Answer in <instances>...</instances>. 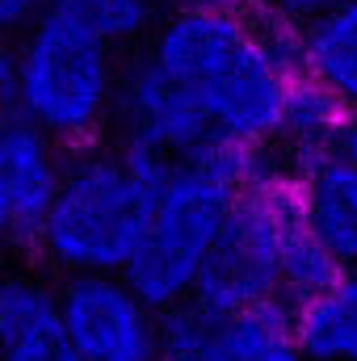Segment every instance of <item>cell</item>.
Returning <instances> with one entry per match:
<instances>
[{
	"label": "cell",
	"instance_id": "3957f363",
	"mask_svg": "<svg viewBox=\"0 0 357 361\" xmlns=\"http://www.w3.org/2000/svg\"><path fill=\"white\" fill-rule=\"evenodd\" d=\"M273 152L219 139L202 160L177 169L160 185L152 202V219L143 244L122 273L139 298L156 311H173L198 294L202 269L219 244V231L236 206V197L273 169Z\"/></svg>",
	"mask_w": 357,
	"mask_h": 361
},
{
	"label": "cell",
	"instance_id": "5b68a950",
	"mask_svg": "<svg viewBox=\"0 0 357 361\" xmlns=\"http://www.w3.org/2000/svg\"><path fill=\"white\" fill-rule=\"evenodd\" d=\"M298 223H307L303 177L273 164L236 197L193 302L219 315H240L282 298V252Z\"/></svg>",
	"mask_w": 357,
	"mask_h": 361
},
{
	"label": "cell",
	"instance_id": "44dd1931",
	"mask_svg": "<svg viewBox=\"0 0 357 361\" xmlns=\"http://www.w3.org/2000/svg\"><path fill=\"white\" fill-rule=\"evenodd\" d=\"M156 4H169V8H181V4H185V0H156Z\"/></svg>",
	"mask_w": 357,
	"mask_h": 361
},
{
	"label": "cell",
	"instance_id": "ffe728a7",
	"mask_svg": "<svg viewBox=\"0 0 357 361\" xmlns=\"http://www.w3.org/2000/svg\"><path fill=\"white\" fill-rule=\"evenodd\" d=\"M265 361H311V357L298 349V341H286V345H277V349H273Z\"/></svg>",
	"mask_w": 357,
	"mask_h": 361
},
{
	"label": "cell",
	"instance_id": "30bf717a",
	"mask_svg": "<svg viewBox=\"0 0 357 361\" xmlns=\"http://www.w3.org/2000/svg\"><path fill=\"white\" fill-rule=\"evenodd\" d=\"M307 193V219L315 235L337 252V261L357 273V169L341 156L298 169Z\"/></svg>",
	"mask_w": 357,
	"mask_h": 361
},
{
	"label": "cell",
	"instance_id": "277c9868",
	"mask_svg": "<svg viewBox=\"0 0 357 361\" xmlns=\"http://www.w3.org/2000/svg\"><path fill=\"white\" fill-rule=\"evenodd\" d=\"M156 185L135 173L118 147H92L68 160V180L42 231V261L68 277H122L131 269Z\"/></svg>",
	"mask_w": 357,
	"mask_h": 361
},
{
	"label": "cell",
	"instance_id": "7c38bea8",
	"mask_svg": "<svg viewBox=\"0 0 357 361\" xmlns=\"http://www.w3.org/2000/svg\"><path fill=\"white\" fill-rule=\"evenodd\" d=\"M303 47L307 72L357 109V0H345L341 8L303 25Z\"/></svg>",
	"mask_w": 357,
	"mask_h": 361
},
{
	"label": "cell",
	"instance_id": "52a82bcc",
	"mask_svg": "<svg viewBox=\"0 0 357 361\" xmlns=\"http://www.w3.org/2000/svg\"><path fill=\"white\" fill-rule=\"evenodd\" d=\"M68 152L21 118L0 126V227L17 252H38L59 189L68 180Z\"/></svg>",
	"mask_w": 357,
	"mask_h": 361
},
{
	"label": "cell",
	"instance_id": "e0dca14e",
	"mask_svg": "<svg viewBox=\"0 0 357 361\" xmlns=\"http://www.w3.org/2000/svg\"><path fill=\"white\" fill-rule=\"evenodd\" d=\"M59 0H0V21L8 34H25L34 21H42L47 13H55Z\"/></svg>",
	"mask_w": 357,
	"mask_h": 361
},
{
	"label": "cell",
	"instance_id": "2e32d148",
	"mask_svg": "<svg viewBox=\"0 0 357 361\" xmlns=\"http://www.w3.org/2000/svg\"><path fill=\"white\" fill-rule=\"evenodd\" d=\"M345 0H261L257 8L261 13H273V17H286V21H294V25H311V21H320L324 13H332V8H341Z\"/></svg>",
	"mask_w": 357,
	"mask_h": 361
},
{
	"label": "cell",
	"instance_id": "4fadbf2b",
	"mask_svg": "<svg viewBox=\"0 0 357 361\" xmlns=\"http://www.w3.org/2000/svg\"><path fill=\"white\" fill-rule=\"evenodd\" d=\"M294 341L311 361H357V273L294 315Z\"/></svg>",
	"mask_w": 357,
	"mask_h": 361
},
{
	"label": "cell",
	"instance_id": "ba28073f",
	"mask_svg": "<svg viewBox=\"0 0 357 361\" xmlns=\"http://www.w3.org/2000/svg\"><path fill=\"white\" fill-rule=\"evenodd\" d=\"M0 361H80L63 324L59 286L34 273L0 286Z\"/></svg>",
	"mask_w": 357,
	"mask_h": 361
},
{
	"label": "cell",
	"instance_id": "9a60e30c",
	"mask_svg": "<svg viewBox=\"0 0 357 361\" xmlns=\"http://www.w3.org/2000/svg\"><path fill=\"white\" fill-rule=\"evenodd\" d=\"M59 13H68L72 21H80L97 38H105L109 47H126L139 42L143 34L152 38L156 21V0H59Z\"/></svg>",
	"mask_w": 357,
	"mask_h": 361
},
{
	"label": "cell",
	"instance_id": "9c48e42d",
	"mask_svg": "<svg viewBox=\"0 0 357 361\" xmlns=\"http://www.w3.org/2000/svg\"><path fill=\"white\" fill-rule=\"evenodd\" d=\"M353 109L328 89L324 80H315L311 72H298L286 89V109H282V135H277V152L290 160V169H307L315 160H328L341 152L345 126H349Z\"/></svg>",
	"mask_w": 357,
	"mask_h": 361
},
{
	"label": "cell",
	"instance_id": "6da1fadb",
	"mask_svg": "<svg viewBox=\"0 0 357 361\" xmlns=\"http://www.w3.org/2000/svg\"><path fill=\"white\" fill-rule=\"evenodd\" d=\"M143 55L169 72L210 118L219 139L273 152L294 72L273 55L261 13L169 8Z\"/></svg>",
	"mask_w": 357,
	"mask_h": 361
},
{
	"label": "cell",
	"instance_id": "d6986e66",
	"mask_svg": "<svg viewBox=\"0 0 357 361\" xmlns=\"http://www.w3.org/2000/svg\"><path fill=\"white\" fill-rule=\"evenodd\" d=\"M337 156L357 169V109H353V118H349V126H345V139H341V152Z\"/></svg>",
	"mask_w": 357,
	"mask_h": 361
},
{
	"label": "cell",
	"instance_id": "5bb4252c",
	"mask_svg": "<svg viewBox=\"0 0 357 361\" xmlns=\"http://www.w3.org/2000/svg\"><path fill=\"white\" fill-rule=\"evenodd\" d=\"M345 265L337 261V252L315 235L311 219L298 223L286 240V252H282V302H290L294 311L311 307L315 298L332 294L341 281H345Z\"/></svg>",
	"mask_w": 357,
	"mask_h": 361
},
{
	"label": "cell",
	"instance_id": "7a4b0ae2",
	"mask_svg": "<svg viewBox=\"0 0 357 361\" xmlns=\"http://www.w3.org/2000/svg\"><path fill=\"white\" fill-rule=\"evenodd\" d=\"M122 68L114 47L68 13H47L13 38L0 68L4 118H21L68 156L101 147L114 130Z\"/></svg>",
	"mask_w": 357,
	"mask_h": 361
},
{
	"label": "cell",
	"instance_id": "8fae6325",
	"mask_svg": "<svg viewBox=\"0 0 357 361\" xmlns=\"http://www.w3.org/2000/svg\"><path fill=\"white\" fill-rule=\"evenodd\" d=\"M294 315L298 311L282 298L240 311V315L206 311L198 361H265L277 345L294 341Z\"/></svg>",
	"mask_w": 357,
	"mask_h": 361
},
{
	"label": "cell",
	"instance_id": "8992f818",
	"mask_svg": "<svg viewBox=\"0 0 357 361\" xmlns=\"http://www.w3.org/2000/svg\"><path fill=\"white\" fill-rule=\"evenodd\" d=\"M59 302L80 361H164L160 311L126 277H68Z\"/></svg>",
	"mask_w": 357,
	"mask_h": 361
},
{
	"label": "cell",
	"instance_id": "ac0fdd59",
	"mask_svg": "<svg viewBox=\"0 0 357 361\" xmlns=\"http://www.w3.org/2000/svg\"><path fill=\"white\" fill-rule=\"evenodd\" d=\"M189 4H193V8H236V13H257L261 0H185L181 8H189Z\"/></svg>",
	"mask_w": 357,
	"mask_h": 361
}]
</instances>
